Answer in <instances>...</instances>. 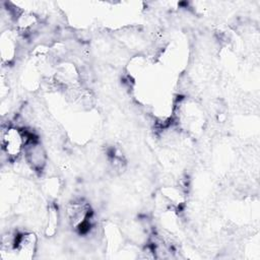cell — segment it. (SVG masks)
Listing matches in <instances>:
<instances>
[{"label":"cell","mask_w":260,"mask_h":260,"mask_svg":"<svg viewBox=\"0 0 260 260\" xmlns=\"http://www.w3.org/2000/svg\"><path fill=\"white\" fill-rule=\"evenodd\" d=\"M27 134L14 126H6L1 130L2 151L10 159L17 158L23 151L28 140Z\"/></svg>","instance_id":"cell-1"},{"label":"cell","mask_w":260,"mask_h":260,"mask_svg":"<svg viewBox=\"0 0 260 260\" xmlns=\"http://www.w3.org/2000/svg\"><path fill=\"white\" fill-rule=\"evenodd\" d=\"M66 217L73 229L81 230L90 217V207L82 200H75L66 206Z\"/></svg>","instance_id":"cell-2"},{"label":"cell","mask_w":260,"mask_h":260,"mask_svg":"<svg viewBox=\"0 0 260 260\" xmlns=\"http://www.w3.org/2000/svg\"><path fill=\"white\" fill-rule=\"evenodd\" d=\"M38 239L34 233H23L15 238L13 250L19 259H31L37 251Z\"/></svg>","instance_id":"cell-3"},{"label":"cell","mask_w":260,"mask_h":260,"mask_svg":"<svg viewBox=\"0 0 260 260\" xmlns=\"http://www.w3.org/2000/svg\"><path fill=\"white\" fill-rule=\"evenodd\" d=\"M23 153L25 154L27 164L34 170L40 171L45 167L46 160H47L46 151L44 147L36 140L28 139V141L25 144Z\"/></svg>","instance_id":"cell-4"},{"label":"cell","mask_w":260,"mask_h":260,"mask_svg":"<svg viewBox=\"0 0 260 260\" xmlns=\"http://www.w3.org/2000/svg\"><path fill=\"white\" fill-rule=\"evenodd\" d=\"M39 22V18L36 14L29 11H22L15 17V23L17 28L22 32H27L34 29Z\"/></svg>","instance_id":"cell-5"},{"label":"cell","mask_w":260,"mask_h":260,"mask_svg":"<svg viewBox=\"0 0 260 260\" xmlns=\"http://www.w3.org/2000/svg\"><path fill=\"white\" fill-rule=\"evenodd\" d=\"M16 45L12 36L8 32H3L1 36V58L2 62H10L15 55Z\"/></svg>","instance_id":"cell-6"},{"label":"cell","mask_w":260,"mask_h":260,"mask_svg":"<svg viewBox=\"0 0 260 260\" xmlns=\"http://www.w3.org/2000/svg\"><path fill=\"white\" fill-rule=\"evenodd\" d=\"M59 225V213L55 206H50L47 212V220L45 225V235L47 237H53L58 230Z\"/></svg>","instance_id":"cell-7"},{"label":"cell","mask_w":260,"mask_h":260,"mask_svg":"<svg viewBox=\"0 0 260 260\" xmlns=\"http://www.w3.org/2000/svg\"><path fill=\"white\" fill-rule=\"evenodd\" d=\"M164 196H166L173 204H181L183 201L182 193L176 188H166L164 190Z\"/></svg>","instance_id":"cell-8"}]
</instances>
